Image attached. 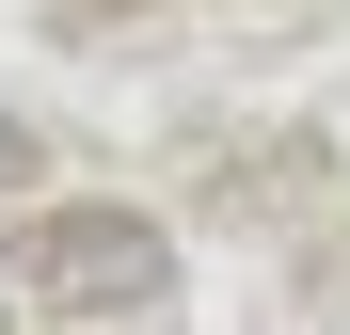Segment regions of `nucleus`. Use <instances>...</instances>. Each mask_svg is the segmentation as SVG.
<instances>
[{"label": "nucleus", "instance_id": "nucleus-1", "mask_svg": "<svg viewBox=\"0 0 350 335\" xmlns=\"http://www.w3.org/2000/svg\"><path fill=\"white\" fill-rule=\"evenodd\" d=\"M16 271H32L48 319H80V303H159L175 288V240H159L144 208H48L32 240H16Z\"/></svg>", "mask_w": 350, "mask_h": 335}]
</instances>
